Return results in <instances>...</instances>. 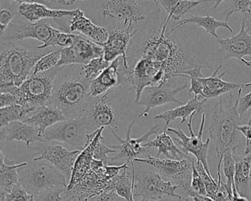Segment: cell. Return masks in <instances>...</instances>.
Masks as SVG:
<instances>
[{"label":"cell","mask_w":251,"mask_h":201,"mask_svg":"<svg viewBox=\"0 0 251 201\" xmlns=\"http://www.w3.org/2000/svg\"><path fill=\"white\" fill-rule=\"evenodd\" d=\"M170 17L161 24L144 33L139 45L133 52L132 61L144 58L158 63L162 67L169 79L177 77L185 70L195 67L190 55L183 50L173 38L176 29L168 30Z\"/></svg>","instance_id":"6da1fadb"},{"label":"cell","mask_w":251,"mask_h":201,"mask_svg":"<svg viewBox=\"0 0 251 201\" xmlns=\"http://www.w3.org/2000/svg\"><path fill=\"white\" fill-rule=\"evenodd\" d=\"M243 89V87L239 88L238 98L233 103L230 100L227 105L221 98L214 107L209 134L210 138L215 143V151L219 160L223 158L226 151L234 152L240 145L241 133L237 127L241 118L237 109L239 97Z\"/></svg>","instance_id":"7a4b0ae2"},{"label":"cell","mask_w":251,"mask_h":201,"mask_svg":"<svg viewBox=\"0 0 251 201\" xmlns=\"http://www.w3.org/2000/svg\"><path fill=\"white\" fill-rule=\"evenodd\" d=\"M90 83L80 71L66 75L55 80L51 105L59 108L67 119L80 118L91 98Z\"/></svg>","instance_id":"3957f363"},{"label":"cell","mask_w":251,"mask_h":201,"mask_svg":"<svg viewBox=\"0 0 251 201\" xmlns=\"http://www.w3.org/2000/svg\"><path fill=\"white\" fill-rule=\"evenodd\" d=\"M44 54L10 43L0 55V89L20 87L33 74L35 66Z\"/></svg>","instance_id":"277c9868"},{"label":"cell","mask_w":251,"mask_h":201,"mask_svg":"<svg viewBox=\"0 0 251 201\" xmlns=\"http://www.w3.org/2000/svg\"><path fill=\"white\" fill-rule=\"evenodd\" d=\"M62 67H54L48 71L33 74L20 87L11 86L0 89L17 95L19 105L38 107L51 105L55 78Z\"/></svg>","instance_id":"5b68a950"},{"label":"cell","mask_w":251,"mask_h":201,"mask_svg":"<svg viewBox=\"0 0 251 201\" xmlns=\"http://www.w3.org/2000/svg\"><path fill=\"white\" fill-rule=\"evenodd\" d=\"M18 173L20 184L32 195L52 188L68 187L66 176L45 160L20 167Z\"/></svg>","instance_id":"8992f818"},{"label":"cell","mask_w":251,"mask_h":201,"mask_svg":"<svg viewBox=\"0 0 251 201\" xmlns=\"http://www.w3.org/2000/svg\"><path fill=\"white\" fill-rule=\"evenodd\" d=\"M135 183L133 197H142L139 201H158L164 196L182 198L176 191L180 185L173 184L170 180H163L159 173L149 169L139 167L134 161Z\"/></svg>","instance_id":"52a82bcc"},{"label":"cell","mask_w":251,"mask_h":201,"mask_svg":"<svg viewBox=\"0 0 251 201\" xmlns=\"http://www.w3.org/2000/svg\"><path fill=\"white\" fill-rule=\"evenodd\" d=\"M115 89H111L100 96L91 97L82 116L88 123L89 132L102 127H108L115 131L118 129L120 114L114 98Z\"/></svg>","instance_id":"ba28073f"},{"label":"cell","mask_w":251,"mask_h":201,"mask_svg":"<svg viewBox=\"0 0 251 201\" xmlns=\"http://www.w3.org/2000/svg\"><path fill=\"white\" fill-rule=\"evenodd\" d=\"M89 126L83 117L68 119L51 126L42 137L48 142H59L70 151H83L87 143Z\"/></svg>","instance_id":"9c48e42d"},{"label":"cell","mask_w":251,"mask_h":201,"mask_svg":"<svg viewBox=\"0 0 251 201\" xmlns=\"http://www.w3.org/2000/svg\"><path fill=\"white\" fill-rule=\"evenodd\" d=\"M196 114H193L187 122L188 128H189L190 136L185 134L184 132L181 129H174L172 127H168L167 130L169 132L174 133L177 138H175L174 140L178 144L179 146L181 148L183 153L188 155L192 154L197 161L202 163L204 168L206 170L207 173L211 176L210 173L209 167H208L207 157H208V146H209L210 140L211 139L208 138L205 142L202 141V135H203L204 126L205 124V114H202L201 118V126H200L198 134L196 135L194 133L192 129V120Z\"/></svg>","instance_id":"30bf717a"},{"label":"cell","mask_w":251,"mask_h":201,"mask_svg":"<svg viewBox=\"0 0 251 201\" xmlns=\"http://www.w3.org/2000/svg\"><path fill=\"white\" fill-rule=\"evenodd\" d=\"M135 162L143 163L152 166L158 170L160 175L166 178L180 182L186 190L191 187L192 182V162L189 164L186 158L180 160L160 159L148 155V158H136Z\"/></svg>","instance_id":"8fae6325"},{"label":"cell","mask_w":251,"mask_h":201,"mask_svg":"<svg viewBox=\"0 0 251 201\" xmlns=\"http://www.w3.org/2000/svg\"><path fill=\"white\" fill-rule=\"evenodd\" d=\"M102 47L77 35L72 46L61 50V59L58 67L73 65H86L95 58L102 57Z\"/></svg>","instance_id":"7c38bea8"},{"label":"cell","mask_w":251,"mask_h":201,"mask_svg":"<svg viewBox=\"0 0 251 201\" xmlns=\"http://www.w3.org/2000/svg\"><path fill=\"white\" fill-rule=\"evenodd\" d=\"M102 9L104 19H117L128 29L147 19L145 10L136 0H106L102 4Z\"/></svg>","instance_id":"4fadbf2b"},{"label":"cell","mask_w":251,"mask_h":201,"mask_svg":"<svg viewBox=\"0 0 251 201\" xmlns=\"http://www.w3.org/2000/svg\"><path fill=\"white\" fill-rule=\"evenodd\" d=\"M136 120H133L127 128V135L126 139H123L116 133L115 130H111L114 136L117 138V140L120 142V145H113V148L117 150V154L114 158H111V164L116 162L118 160L125 158L127 159V162L133 161L135 158H138L139 155L145 153L148 151V148H144V142H147L152 135L158 134L160 127L158 126H154L148 131H147L143 136L139 138H131V130L134 126Z\"/></svg>","instance_id":"5bb4252c"},{"label":"cell","mask_w":251,"mask_h":201,"mask_svg":"<svg viewBox=\"0 0 251 201\" xmlns=\"http://www.w3.org/2000/svg\"><path fill=\"white\" fill-rule=\"evenodd\" d=\"M169 84L161 86H150L145 88L137 105L145 107L143 113L139 114V117H147L152 108L169 103H177L183 105V102L177 99V95L188 87L186 81L183 86L176 89H171Z\"/></svg>","instance_id":"9a60e30c"},{"label":"cell","mask_w":251,"mask_h":201,"mask_svg":"<svg viewBox=\"0 0 251 201\" xmlns=\"http://www.w3.org/2000/svg\"><path fill=\"white\" fill-rule=\"evenodd\" d=\"M136 31H131V29L116 27L109 31L108 41L102 45L103 57L107 61L112 63L117 58H123V65L126 70H129L127 61V51L130 46L132 38L135 36Z\"/></svg>","instance_id":"2e32d148"},{"label":"cell","mask_w":251,"mask_h":201,"mask_svg":"<svg viewBox=\"0 0 251 201\" xmlns=\"http://www.w3.org/2000/svg\"><path fill=\"white\" fill-rule=\"evenodd\" d=\"M217 42L220 48L215 55L222 58V61L229 58H237L241 61L244 57L251 56V36L247 30L245 19L238 34L227 39H217Z\"/></svg>","instance_id":"e0dca14e"},{"label":"cell","mask_w":251,"mask_h":201,"mask_svg":"<svg viewBox=\"0 0 251 201\" xmlns=\"http://www.w3.org/2000/svg\"><path fill=\"white\" fill-rule=\"evenodd\" d=\"M80 152V151H70L62 145H51L44 148L33 161L45 160L60 170L66 177L71 178L76 160Z\"/></svg>","instance_id":"ac0fdd59"},{"label":"cell","mask_w":251,"mask_h":201,"mask_svg":"<svg viewBox=\"0 0 251 201\" xmlns=\"http://www.w3.org/2000/svg\"><path fill=\"white\" fill-rule=\"evenodd\" d=\"M18 12L20 16L29 23H38L45 19H58L64 17H74L82 14L83 11L80 8L75 10L50 9L43 4H22L19 6Z\"/></svg>","instance_id":"d6986e66"},{"label":"cell","mask_w":251,"mask_h":201,"mask_svg":"<svg viewBox=\"0 0 251 201\" xmlns=\"http://www.w3.org/2000/svg\"><path fill=\"white\" fill-rule=\"evenodd\" d=\"M0 137L2 140L8 142H24L27 147H30L35 142H47L43 137L39 136L38 127L23 121L13 122L8 126L1 127Z\"/></svg>","instance_id":"ffe728a7"},{"label":"cell","mask_w":251,"mask_h":201,"mask_svg":"<svg viewBox=\"0 0 251 201\" xmlns=\"http://www.w3.org/2000/svg\"><path fill=\"white\" fill-rule=\"evenodd\" d=\"M123 64L121 57L117 58L97 78L91 81L89 86L91 97L100 96L121 85L120 73Z\"/></svg>","instance_id":"44dd1931"},{"label":"cell","mask_w":251,"mask_h":201,"mask_svg":"<svg viewBox=\"0 0 251 201\" xmlns=\"http://www.w3.org/2000/svg\"><path fill=\"white\" fill-rule=\"evenodd\" d=\"M222 67L223 65L221 64L214 70V73L211 76L201 78V81L203 85V92H202L203 99L208 100L219 98L224 94L231 92L234 89L251 86V82L244 83V84H238L231 82L225 81L223 80V77L227 73V71L223 72L221 74L218 75L219 71Z\"/></svg>","instance_id":"7402d4cb"},{"label":"cell","mask_w":251,"mask_h":201,"mask_svg":"<svg viewBox=\"0 0 251 201\" xmlns=\"http://www.w3.org/2000/svg\"><path fill=\"white\" fill-rule=\"evenodd\" d=\"M68 120L59 108L51 105H43L38 107L24 123L38 127L39 130V136L42 137L45 131L51 126L59 122Z\"/></svg>","instance_id":"603a6c76"},{"label":"cell","mask_w":251,"mask_h":201,"mask_svg":"<svg viewBox=\"0 0 251 201\" xmlns=\"http://www.w3.org/2000/svg\"><path fill=\"white\" fill-rule=\"evenodd\" d=\"M70 30L72 33L83 34L101 47L108 41L109 36L108 29L94 24L89 19L85 17L83 12L70 20Z\"/></svg>","instance_id":"cb8c5ba5"},{"label":"cell","mask_w":251,"mask_h":201,"mask_svg":"<svg viewBox=\"0 0 251 201\" xmlns=\"http://www.w3.org/2000/svg\"><path fill=\"white\" fill-rule=\"evenodd\" d=\"M52 30L53 27L44 20L38 23H26L18 26L11 38L18 41L36 39L45 45L50 39Z\"/></svg>","instance_id":"d4e9b609"},{"label":"cell","mask_w":251,"mask_h":201,"mask_svg":"<svg viewBox=\"0 0 251 201\" xmlns=\"http://www.w3.org/2000/svg\"><path fill=\"white\" fill-rule=\"evenodd\" d=\"M207 100H208L207 99L199 100L194 97L193 98H191L186 104H183L180 106L166 111L162 114H158L154 117V119L164 120L165 121L164 130H167L169 124L177 119H181L182 124L187 123L188 119H189L192 114H197L202 109V107Z\"/></svg>","instance_id":"484cf974"},{"label":"cell","mask_w":251,"mask_h":201,"mask_svg":"<svg viewBox=\"0 0 251 201\" xmlns=\"http://www.w3.org/2000/svg\"><path fill=\"white\" fill-rule=\"evenodd\" d=\"M195 166L201 175L206 188L207 196L215 201H232V197L226 187V183L222 180L220 170H217L218 180L210 176L203 167L202 163L195 159Z\"/></svg>","instance_id":"4316f807"},{"label":"cell","mask_w":251,"mask_h":201,"mask_svg":"<svg viewBox=\"0 0 251 201\" xmlns=\"http://www.w3.org/2000/svg\"><path fill=\"white\" fill-rule=\"evenodd\" d=\"M234 184L240 196L248 198L251 195L249 185L251 176V154L239 158L234 155Z\"/></svg>","instance_id":"83f0119b"},{"label":"cell","mask_w":251,"mask_h":201,"mask_svg":"<svg viewBox=\"0 0 251 201\" xmlns=\"http://www.w3.org/2000/svg\"><path fill=\"white\" fill-rule=\"evenodd\" d=\"M1 167H0V192L9 194L14 186L20 183L18 170L20 167L27 164V162L15 164L14 161L11 164L6 162V158L1 151Z\"/></svg>","instance_id":"f1b7e54d"},{"label":"cell","mask_w":251,"mask_h":201,"mask_svg":"<svg viewBox=\"0 0 251 201\" xmlns=\"http://www.w3.org/2000/svg\"><path fill=\"white\" fill-rule=\"evenodd\" d=\"M144 148H156L158 149L157 157H159L161 154L165 155L170 159H183L184 153L175 145L171 136L167 133V130H164L161 134H157L156 138L154 140L148 143L144 144Z\"/></svg>","instance_id":"f546056e"},{"label":"cell","mask_w":251,"mask_h":201,"mask_svg":"<svg viewBox=\"0 0 251 201\" xmlns=\"http://www.w3.org/2000/svg\"><path fill=\"white\" fill-rule=\"evenodd\" d=\"M189 23H194L197 25L198 27H202L206 31L207 33L214 36L216 39H219L218 35H217V29L223 27V28L227 29L230 33H233V30L231 28L227 22H221L216 20L214 17L207 14L205 17H201L198 15H191L189 18L185 19L179 22L178 25L175 27L176 30H177L180 26L184 25L189 24Z\"/></svg>","instance_id":"4dcf8cb0"},{"label":"cell","mask_w":251,"mask_h":201,"mask_svg":"<svg viewBox=\"0 0 251 201\" xmlns=\"http://www.w3.org/2000/svg\"><path fill=\"white\" fill-rule=\"evenodd\" d=\"M168 17L178 21L194 7L214 0H158Z\"/></svg>","instance_id":"1f68e13d"},{"label":"cell","mask_w":251,"mask_h":201,"mask_svg":"<svg viewBox=\"0 0 251 201\" xmlns=\"http://www.w3.org/2000/svg\"><path fill=\"white\" fill-rule=\"evenodd\" d=\"M36 108L28 105H13L0 108V127L13 122L24 121Z\"/></svg>","instance_id":"d6a6232c"},{"label":"cell","mask_w":251,"mask_h":201,"mask_svg":"<svg viewBox=\"0 0 251 201\" xmlns=\"http://www.w3.org/2000/svg\"><path fill=\"white\" fill-rule=\"evenodd\" d=\"M235 161L234 155L233 151H227L223 153V158L219 160L218 165L223 167V173L226 177V187L233 195V185L234 184L235 174Z\"/></svg>","instance_id":"836d02e7"},{"label":"cell","mask_w":251,"mask_h":201,"mask_svg":"<svg viewBox=\"0 0 251 201\" xmlns=\"http://www.w3.org/2000/svg\"><path fill=\"white\" fill-rule=\"evenodd\" d=\"M111 64V63L107 61L103 56L95 58L89 64L81 66L80 73L85 78L92 81L97 78L105 69L108 68Z\"/></svg>","instance_id":"e575fe53"},{"label":"cell","mask_w":251,"mask_h":201,"mask_svg":"<svg viewBox=\"0 0 251 201\" xmlns=\"http://www.w3.org/2000/svg\"><path fill=\"white\" fill-rule=\"evenodd\" d=\"M105 127H102L99 129L98 134L95 138V147H94L93 157L95 159L103 162L105 166L112 165L111 158L108 156V153L117 152V151L111 146H106L101 143L100 140L104 139L102 136V130Z\"/></svg>","instance_id":"d590c367"},{"label":"cell","mask_w":251,"mask_h":201,"mask_svg":"<svg viewBox=\"0 0 251 201\" xmlns=\"http://www.w3.org/2000/svg\"><path fill=\"white\" fill-rule=\"evenodd\" d=\"M76 36H77V35L64 33V32L53 27L52 36H51L50 40L45 45L37 47L36 49H45V48H49V47H59L62 49L69 48L74 43Z\"/></svg>","instance_id":"8d00e7d4"},{"label":"cell","mask_w":251,"mask_h":201,"mask_svg":"<svg viewBox=\"0 0 251 201\" xmlns=\"http://www.w3.org/2000/svg\"><path fill=\"white\" fill-rule=\"evenodd\" d=\"M60 59H61V50L53 51L44 55L36 63L33 74L43 73L54 67H56Z\"/></svg>","instance_id":"74e56055"},{"label":"cell","mask_w":251,"mask_h":201,"mask_svg":"<svg viewBox=\"0 0 251 201\" xmlns=\"http://www.w3.org/2000/svg\"><path fill=\"white\" fill-rule=\"evenodd\" d=\"M251 0H230L225 11V22L228 21L232 14L241 12L245 15L251 14Z\"/></svg>","instance_id":"f35d334b"},{"label":"cell","mask_w":251,"mask_h":201,"mask_svg":"<svg viewBox=\"0 0 251 201\" xmlns=\"http://www.w3.org/2000/svg\"><path fill=\"white\" fill-rule=\"evenodd\" d=\"M67 187H55L47 189L34 195L36 201H67L65 192Z\"/></svg>","instance_id":"ab89813d"},{"label":"cell","mask_w":251,"mask_h":201,"mask_svg":"<svg viewBox=\"0 0 251 201\" xmlns=\"http://www.w3.org/2000/svg\"><path fill=\"white\" fill-rule=\"evenodd\" d=\"M33 195L28 193L27 190L20 183L14 186L9 194L0 192V201H29Z\"/></svg>","instance_id":"60d3db41"},{"label":"cell","mask_w":251,"mask_h":201,"mask_svg":"<svg viewBox=\"0 0 251 201\" xmlns=\"http://www.w3.org/2000/svg\"><path fill=\"white\" fill-rule=\"evenodd\" d=\"M192 162V182H191V189L201 195H205L207 196L206 188H205V183L202 180L200 173L197 170L196 166H195V159L192 158L191 160Z\"/></svg>","instance_id":"b9f144b4"},{"label":"cell","mask_w":251,"mask_h":201,"mask_svg":"<svg viewBox=\"0 0 251 201\" xmlns=\"http://www.w3.org/2000/svg\"><path fill=\"white\" fill-rule=\"evenodd\" d=\"M86 201H127L120 197L114 190L105 191L101 192Z\"/></svg>","instance_id":"7bdbcfd3"},{"label":"cell","mask_w":251,"mask_h":201,"mask_svg":"<svg viewBox=\"0 0 251 201\" xmlns=\"http://www.w3.org/2000/svg\"><path fill=\"white\" fill-rule=\"evenodd\" d=\"M250 108H251V92L245 96L239 97L237 111L241 120L249 111Z\"/></svg>","instance_id":"ee69618b"},{"label":"cell","mask_w":251,"mask_h":201,"mask_svg":"<svg viewBox=\"0 0 251 201\" xmlns=\"http://www.w3.org/2000/svg\"><path fill=\"white\" fill-rule=\"evenodd\" d=\"M14 15L8 9H2L0 11V33L3 35L8 25L14 20Z\"/></svg>","instance_id":"f6af8a7d"},{"label":"cell","mask_w":251,"mask_h":201,"mask_svg":"<svg viewBox=\"0 0 251 201\" xmlns=\"http://www.w3.org/2000/svg\"><path fill=\"white\" fill-rule=\"evenodd\" d=\"M13 105H19V100L17 95L11 92H1L0 107L5 108Z\"/></svg>","instance_id":"bcb514c9"},{"label":"cell","mask_w":251,"mask_h":201,"mask_svg":"<svg viewBox=\"0 0 251 201\" xmlns=\"http://www.w3.org/2000/svg\"><path fill=\"white\" fill-rule=\"evenodd\" d=\"M238 130L240 132L241 134L243 135L246 141L245 144V155L251 154V126L249 125L247 126H239L237 127Z\"/></svg>","instance_id":"7dc6e473"},{"label":"cell","mask_w":251,"mask_h":201,"mask_svg":"<svg viewBox=\"0 0 251 201\" xmlns=\"http://www.w3.org/2000/svg\"><path fill=\"white\" fill-rule=\"evenodd\" d=\"M130 164V162H127H127L125 163L124 164H122V165L120 166H105V175H106L108 178H114V177H115L116 176H118V175L121 173L122 170L127 168V167H128L127 164Z\"/></svg>","instance_id":"c3c4849f"},{"label":"cell","mask_w":251,"mask_h":201,"mask_svg":"<svg viewBox=\"0 0 251 201\" xmlns=\"http://www.w3.org/2000/svg\"><path fill=\"white\" fill-rule=\"evenodd\" d=\"M186 192H187L188 195H189L190 198H192L194 201H215L211 199L209 197L199 195V194L196 193V192H194L191 188L188 189Z\"/></svg>","instance_id":"681fc988"},{"label":"cell","mask_w":251,"mask_h":201,"mask_svg":"<svg viewBox=\"0 0 251 201\" xmlns=\"http://www.w3.org/2000/svg\"><path fill=\"white\" fill-rule=\"evenodd\" d=\"M13 2H17V3L20 4H33L39 3L43 4V5H47L49 3L48 0H12Z\"/></svg>","instance_id":"f907efd6"},{"label":"cell","mask_w":251,"mask_h":201,"mask_svg":"<svg viewBox=\"0 0 251 201\" xmlns=\"http://www.w3.org/2000/svg\"><path fill=\"white\" fill-rule=\"evenodd\" d=\"M50 2L53 3L61 4L64 5H72L78 1H88V0H48Z\"/></svg>","instance_id":"816d5d0a"},{"label":"cell","mask_w":251,"mask_h":201,"mask_svg":"<svg viewBox=\"0 0 251 201\" xmlns=\"http://www.w3.org/2000/svg\"><path fill=\"white\" fill-rule=\"evenodd\" d=\"M232 189H233V197H232V201H248L246 198H244V197L240 196V195L238 194V192H236V186H235V184L233 185Z\"/></svg>","instance_id":"f5cc1de1"},{"label":"cell","mask_w":251,"mask_h":201,"mask_svg":"<svg viewBox=\"0 0 251 201\" xmlns=\"http://www.w3.org/2000/svg\"><path fill=\"white\" fill-rule=\"evenodd\" d=\"M187 198H174V197L167 196L166 198H161L158 201H186Z\"/></svg>","instance_id":"db71d44e"},{"label":"cell","mask_w":251,"mask_h":201,"mask_svg":"<svg viewBox=\"0 0 251 201\" xmlns=\"http://www.w3.org/2000/svg\"><path fill=\"white\" fill-rule=\"evenodd\" d=\"M225 0H214V2H215V5H213V7H211L210 8V11H213V10H216L217 8H218L219 5L222 3V2H224Z\"/></svg>","instance_id":"11a10c76"},{"label":"cell","mask_w":251,"mask_h":201,"mask_svg":"<svg viewBox=\"0 0 251 201\" xmlns=\"http://www.w3.org/2000/svg\"><path fill=\"white\" fill-rule=\"evenodd\" d=\"M241 61H242V62L243 63V64H245V65L248 66V67H251V61H246V60H245L244 59V58H242V59L241 60Z\"/></svg>","instance_id":"9f6ffc18"},{"label":"cell","mask_w":251,"mask_h":201,"mask_svg":"<svg viewBox=\"0 0 251 201\" xmlns=\"http://www.w3.org/2000/svg\"><path fill=\"white\" fill-rule=\"evenodd\" d=\"M250 22H251V20H250ZM246 29H247V30H248V32L251 31V26H246Z\"/></svg>","instance_id":"6f0895ef"},{"label":"cell","mask_w":251,"mask_h":201,"mask_svg":"<svg viewBox=\"0 0 251 201\" xmlns=\"http://www.w3.org/2000/svg\"><path fill=\"white\" fill-rule=\"evenodd\" d=\"M29 201H35L34 195H33V196H32V198H30V200Z\"/></svg>","instance_id":"680465c9"},{"label":"cell","mask_w":251,"mask_h":201,"mask_svg":"<svg viewBox=\"0 0 251 201\" xmlns=\"http://www.w3.org/2000/svg\"><path fill=\"white\" fill-rule=\"evenodd\" d=\"M186 201H194L192 198H189L186 199Z\"/></svg>","instance_id":"91938a15"},{"label":"cell","mask_w":251,"mask_h":201,"mask_svg":"<svg viewBox=\"0 0 251 201\" xmlns=\"http://www.w3.org/2000/svg\"><path fill=\"white\" fill-rule=\"evenodd\" d=\"M248 125H249V126H251V118H250L249 121H248Z\"/></svg>","instance_id":"94428289"},{"label":"cell","mask_w":251,"mask_h":201,"mask_svg":"<svg viewBox=\"0 0 251 201\" xmlns=\"http://www.w3.org/2000/svg\"><path fill=\"white\" fill-rule=\"evenodd\" d=\"M150 1H152V2H157V1H158V0H150Z\"/></svg>","instance_id":"6125c7cd"},{"label":"cell","mask_w":251,"mask_h":201,"mask_svg":"<svg viewBox=\"0 0 251 201\" xmlns=\"http://www.w3.org/2000/svg\"><path fill=\"white\" fill-rule=\"evenodd\" d=\"M133 198H134V197H132L131 198V200H130V201H134V199H133Z\"/></svg>","instance_id":"be15d7a7"},{"label":"cell","mask_w":251,"mask_h":201,"mask_svg":"<svg viewBox=\"0 0 251 201\" xmlns=\"http://www.w3.org/2000/svg\"><path fill=\"white\" fill-rule=\"evenodd\" d=\"M71 201H77V200H76V199H73V200H72Z\"/></svg>","instance_id":"e7e4bbea"},{"label":"cell","mask_w":251,"mask_h":201,"mask_svg":"<svg viewBox=\"0 0 251 201\" xmlns=\"http://www.w3.org/2000/svg\"></svg>","instance_id":"03108f58"}]
</instances>
